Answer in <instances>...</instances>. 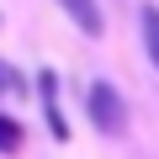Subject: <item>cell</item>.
<instances>
[{
	"label": "cell",
	"mask_w": 159,
	"mask_h": 159,
	"mask_svg": "<svg viewBox=\"0 0 159 159\" xmlns=\"http://www.w3.org/2000/svg\"><path fill=\"white\" fill-rule=\"evenodd\" d=\"M16 148H21V127L0 111V154H16Z\"/></svg>",
	"instance_id": "cell-5"
},
{
	"label": "cell",
	"mask_w": 159,
	"mask_h": 159,
	"mask_svg": "<svg viewBox=\"0 0 159 159\" xmlns=\"http://www.w3.org/2000/svg\"><path fill=\"white\" fill-rule=\"evenodd\" d=\"M90 122H96V133H106V138L127 127V106H122V96H117L111 80H96V85H90Z\"/></svg>",
	"instance_id": "cell-1"
},
{
	"label": "cell",
	"mask_w": 159,
	"mask_h": 159,
	"mask_svg": "<svg viewBox=\"0 0 159 159\" xmlns=\"http://www.w3.org/2000/svg\"><path fill=\"white\" fill-rule=\"evenodd\" d=\"M37 90H43V117H48V133L53 138H69V122L58 111V80L53 74H37Z\"/></svg>",
	"instance_id": "cell-3"
},
{
	"label": "cell",
	"mask_w": 159,
	"mask_h": 159,
	"mask_svg": "<svg viewBox=\"0 0 159 159\" xmlns=\"http://www.w3.org/2000/svg\"><path fill=\"white\" fill-rule=\"evenodd\" d=\"M143 43H148V58L159 64V6H143Z\"/></svg>",
	"instance_id": "cell-4"
},
{
	"label": "cell",
	"mask_w": 159,
	"mask_h": 159,
	"mask_svg": "<svg viewBox=\"0 0 159 159\" xmlns=\"http://www.w3.org/2000/svg\"><path fill=\"white\" fill-rule=\"evenodd\" d=\"M0 90H21V80H16V69H6V64H0Z\"/></svg>",
	"instance_id": "cell-6"
},
{
	"label": "cell",
	"mask_w": 159,
	"mask_h": 159,
	"mask_svg": "<svg viewBox=\"0 0 159 159\" xmlns=\"http://www.w3.org/2000/svg\"><path fill=\"white\" fill-rule=\"evenodd\" d=\"M58 6L69 11V21L85 32V37H101V32H106V16H101V6H96V0H58Z\"/></svg>",
	"instance_id": "cell-2"
}]
</instances>
